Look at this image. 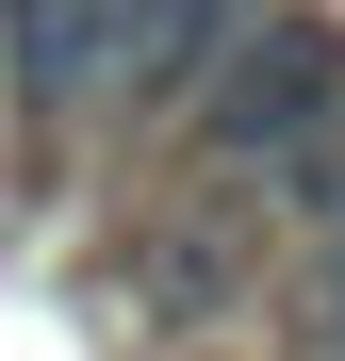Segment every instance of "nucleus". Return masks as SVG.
<instances>
[{
	"mask_svg": "<svg viewBox=\"0 0 345 361\" xmlns=\"http://www.w3.org/2000/svg\"><path fill=\"white\" fill-rule=\"evenodd\" d=\"M329 132H345V33L296 17V0H263V17L214 49V82L181 99V148L198 164H263V180L296 148H329Z\"/></svg>",
	"mask_w": 345,
	"mask_h": 361,
	"instance_id": "f257e3e1",
	"label": "nucleus"
},
{
	"mask_svg": "<svg viewBox=\"0 0 345 361\" xmlns=\"http://www.w3.org/2000/svg\"><path fill=\"white\" fill-rule=\"evenodd\" d=\"M132 33L148 0H0V82H17V115H83L132 82Z\"/></svg>",
	"mask_w": 345,
	"mask_h": 361,
	"instance_id": "f03ea898",
	"label": "nucleus"
},
{
	"mask_svg": "<svg viewBox=\"0 0 345 361\" xmlns=\"http://www.w3.org/2000/svg\"><path fill=\"white\" fill-rule=\"evenodd\" d=\"M263 0H148V33H132V82H115V115H181L214 82V49L247 33Z\"/></svg>",
	"mask_w": 345,
	"mask_h": 361,
	"instance_id": "7ed1b4c3",
	"label": "nucleus"
},
{
	"mask_svg": "<svg viewBox=\"0 0 345 361\" xmlns=\"http://www.w3.org/2000/svg\"><path fill=\"white\" fill-rule=\"evenodd\" d=\"M230 279H247V247H230L214 214H181V230L132 247V295H148V312H230Z\"/></svg>",
	"mask_w": 345,
	"mask_h": 361,
	"instance_id": "20e7f679",
	"label": "nucleus"
}]
</instances>
